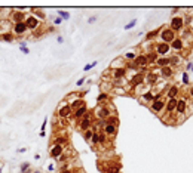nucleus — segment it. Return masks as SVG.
<instances>
[{
  "label": "nucleus",
  "instance_id": "obj_1",
  "mask_svg": "<svg viewBox=\"0 0 193 173\" xmlns=\"http://www.w3.org/2000/svg\"><path fill=\"white\" fill-rule=\"evenodd\" d=\"M111 114H114V110L108 108V105H98V108L95 110V116L98 120H105L107 117H110Z\"/></svg>",
  "mask_w": 193,
  "mask_h": 173
},
{
  "label": "nucleus",
  "instance_id": "obj_2",
  "mask_svg": "<svg viewBox=\"0 0 193 173\" xmlns=\"http://www.w3.org/2000/svg\"><path fill=\"white\" fill-rule=\"evenodd\" d=\"M24 24H25L27 30H28V31H33V33H34L36 30H39V28H40V25H42L40 19H37L34 15H27L25 21H24Z\"/></svg>",
  "mask_w": 193,
  "mask_h": 173
},
{
  "label": "nucleus",
  "instance_id": "obj_3",
  "mask_svg": "<svg viewBox=\"0 0 193 173\" xmlns=\"http://www.w3.org/2000/svg\"><path fill=\"white\" fill-rule=\"evenodd\" d=\"M160 40H162V43H168V45H171V42L174 40V39H177L175 33L171 30V28H162L160 31Z\"/></svg>",
  "mask_w": 193,
  "mask_h": 173
},
{
  "label": "nucleus",
  "instance_id": "obj_4",
  "mask_svg": "<svg viewBox=\"0 0 193 173\" xmlns=\"http://www.w3.org/2000/svg\"><path fill=\"white\" fill-rule=\"evenodd\" d=\"M12 34L15 37H24L25 34H28V30L25 27L24 22H17V24H12Z\"/></svg>",
  "mask_w": 193,
  "mask_h": 173
},
{
  "label": "nucleus",
  "instance_id": "obj_5",
  "mask_svg": "<svg viewBox=\"0 0 193 173\" xmlns=\"http://www.w3.org/2000/svg\"><path fill=\"white\" fill-rule=\"evenodd\" d=\"M25 18H27V14H25V11H12L11 12V17H9V21L11 22H14V24H17V22H24L25 21Z\"/></svg>",
  "mask_w": 193,
  "mask_h": 173
},
{
  "label": "nucleus",
  "instance_id": "obj_6",
  "mask_svg": "<svg viewBox=\"0 0 193 173\" xmlns=\"http://www.w3.org/2000/svg\"><path fill=\"white\" fill-rule=\"evenodd\" d=\"M91 126H92V114H91V113H86V114L82 117V120H79V129H80L82 132H85V130L91 129Z\"/></svg>",
  "mask_w": 193,
  "mask_h": 173
},
{
  "label": "nucleus",
  "instance_id": "obj_7",
  "mask_svg": "<svg viewBox=\"0 0 193 173\" xmlns=\"http://www.w3.org/2000/svg\"><path fill=\"white\" fill-rule=\"evenodd\" d=\"M186 22H184V18L183 17H174L171 19V30L177 33V31H181L184 28Z\"/></svg>",
  "mask_w": 193,
  "mask_h": 173
},
{
  "label": "nucleus",
  "instance_id": "obj_8",
  "mask_svg": "<svg viewBox=\"0 0 193 173\" xmlns=\"http://www.w3.org/2000/svg\"><path fill=\"white\" fill-rule=\"evenodd\" d=\"M71 107L66 101H63L61 102V105L58 107V116L61 117V119H67V117H70V114H71Z\"/></svg>",
  "mask_w": 193,
  "mask_h": 173
},
{
  "label": "nucleus",
  "instance_id": "obj_9",
  "mask_svg": "<svg viewBox=\"0 0 193 173\" xmlns=\"http://www.w3.org/2000/svg\"><path fill=\"white\" fill-rule=\"evenodd\" d=\"M129 83H131V89L144 85V73H143V71H138L135 76L131 77V82H129Z\"/></svg>",
  "mask_w": 193,
  "mask_h": 173
},
{
  "label": "nucleus",
  "instance_id": "obj_10",
  "mask_svg": "<svg viewBox=\"0 0 193 173\" xmlns=\"http://www.w3.org/2000/svg\"><path fill=\"white\" fill-rule=\"evenodd\" d=\"M134 65H135L137 68H140V71L143 68H147V67H149L146 53H140V55H137V58H135V61H134Z\"/></svg>",
  "mask_w": 193,
  "mask_h": 173
},
{
  "label": "nucleus",
  "instance_id": "obj_11",
  "mask_svg": "<svg viewBox=\"0 0 193 173\" xmlns=\"http://www.w3.org/2000/svg\"><path fill=\"white\" fill-rule=\"evenodd\" d=\"M155 52L158 53L159 56H166L168 53L171 52V46L168 45V43H158L156 45V49H155Z\"/></svg>",
  "mask_w": 193,
  "mask_h": 173
},
{
  "label": "nucleus",
  "instance_id": "obj_12",
  "mask_svg": "<svg viewBox=\"0 0 193 173\" xmlns=\"http://www.w3.org/2000/svg\"><path fill=\"white\" fill-rule=\"evenodd\" d=\"M165 105H166V102H165V101H162V99H159V101H153V102L150 104V110H152L155 114H160L162 111H165Z\"/></svg>",
  "mask_w": 193,
  "mask_h": 173
},
{
  "label": "nucleus",
  "instance_id": "obj_13",
  "mask_svg": "<svg viewBox=\"0 0 193 173\" xmlns=\"http://www.w3.org/2000/svg\"><path fill=\"white\" fill-rule=\"evenodd\" d=\"M144 83L146 85H156L158 83V74L155 71H146L144 73Z\"/></svg>",
  "mask_w": 193,
  "mask_h": 173
},
{
  "label": "nucleus",
  "instance_id": "obj_14",
  "mask_svg": "<svg viewBox=\"0 0 193 173\" xmlns=\"http://www.w3.org/2000/svg\"><path fill=\"white\" fill-rule=\"evenodd\" d=\"M186 110H187V99L186 98H180L178 102H177L175 113L180 114V116H183V114H186Z\"/></svg>",
  "mask_w": 193,
  "mask_h": 173
},
{
  "label": "nucleus",
  "instance_id": "obj_15",
  "mask_svg": "<svg viewBox=\"0 0 193 173\" xmlns=\"http://www.w3.org/2000/svg\"><path fill=\"white\" fill-rule=\"evenodd\" d=\"M171 51H177V52H181L183 49H184V42H183V39H174L172 42H171Z\"/></svg>",
  "mask_w": 193,
  "mask_h": 173
},
{
  "label": "nucleus",
  "instance_id": "obj_16",
  "mask_svg": "<svg viewBox=\"0 0 193 173\" xmlns=\"http://www.w3.org/2000/svg\"><path fill=\"white\" fill-rule=\"evenodd\" d=\"M12 31V24L9 19H0V34Z\"/></svg>",
  "mask_w": 193,
  "mask_h": 173
},
{
  "label": "nucleus",
  "instance_id": "obj_17",
  "mask_svg": "<svg viewBox=\"0 0 193 173\" xmlns=\"http://www.w3.org/2000/svg\"><path fill=\"white\" fill-rule=\"evenodd\" d=\"M64 153V147H61V145H52V148H51V153H49V156L52 157V158H58V157L61 156Z\"/></svg>",
  "mask_w": 193,
  "mask_h": 173
},
{
  "label": "nucleus",
  "instance_id": "obj_18",
  "mask_svg": "<svg viewBox=\"0 0 193 173\" xmlns=\"http://www.w3.org/2000/svg\"><path fill=\"white\" fill-rule=\"evenodd\" d=\"M126 71L128 68H114L111 71V76H113V80H119V79H123L126 76Z\"/></svg>",
  "mask_w": 193,
  "mask_h": 173
},
{
  "label": "nucleus",
  "instance_id": "obj_19",
  "mask_svg": "<svg viewBox=\"0 0 193 173\" xmlns=\"http://www.w3.org/2000/svg\"><path fill=\"white\" fill-rule=\"evenodd\" d=\"M86 113H88V107L83 105V107H80V108H77V110L74 111L73 117H74V120H82V117H83Z\"/></svg>",
  "mask_w": 193,
  "mask_h": 173
},
{
  "label": "nucleus",
  "instance_id": "obj_20",
  "mask_svg": "<svg viewBox=\"0 0 193 173\" xmlns=\"http://www.w3.org/2000/svg\"><path fill=\"white\" fill-rule=\"evenodd\" d=\"M103 132H104L107 136H114L116 132H117V126H114V124H105L104 127H103Z\"/></svg>",
  "mask_w": 193,
  "mask_h": 173
},
{
  "label": "nucleus",
  "instance_id": "obj_21",
  "mask_svg": "<svg viewBox=\"0 0 193 173\" xmlns=\"http://www.w3.org/2000/svg\"><path fill=\"white\" fill-rule=\"evenodd\" d=\"M172 74H174V70L171 65H168V67H163V68H160V76L165 79V80H168V79H171L172 77Z\"/></svg>",
  "mask_w": 193,
  "mask_h": 173
},
{
  "label": "nucleus",
  "instance_id": "obj_22",
  "mask_svg": "<svg viewBox=\"0 0 193 173\" xmlns=\"http://www.w3.org/2000/svg\"><path fill=\"white\" fill-rule=\"evenodd\" d=\"M177 102H178V99L174 98V99H169L166 105H165V110H166V114H171V113H174L177 108Z\"/></svg>",
  "mask_w": 193,
  "mask_h": 173
},
{
  "label": "nucleus",
  "instance_id": "obj_23",
  "mask_svg": "<svg viewBox=\"0 0 193 173\" xmlns=\"http://www.w3.org/2000/svg\"><path fill=\"white\" fill-rule=\"evenodd\" d=\"M146 56H147V64L149 65H155L156 64V61H158L159 55L155 51H150L149 53H146Z\"/></svg>",
  "mask_w": 193,
  "mask_h": 173
},
{
  "label": "nucleus",
  "instance_id": "obj_24",
  "mask_svg": "<svg viewBox=\"0 0 193 173\" xmlns=\"http://www.w3.org/2000/svg\"><path fill=\"white\" fill-rule=\"evenodd\" d=\"M156 67H159V68H163V67H168V65H171V59L169 58H165V56H159L158 61H156V64H155Z\"/></svg>",
  "mask_w": 193,
  "mask_h": 173
},
{
  "label": "nucleus",
  "instance_id": "obj_25",
  "mask_svg": "<svg viewBox=\"0 0 193 173\" xmlns=\"http://www.w3.org/2000/svg\"><path fill=\"white\" fill-rule=\"evenodd\" d=\"M15 39H17V37L12 34V31L0 34V40H3V42H6V43H12V42H15Z\"/></svg>",
  "mask_w": 193,
  "mask_h": 173
},
{
  "label": "nucleus",
  "instance_id": "obj_26",
  "mask_svg": "<svg viewBox=\"0 0 193 173\" xmlns=\"http://www.w3.org/2000/svg\"><path fill=\"white\" fill-rule=\"evenodd\" d=\"M141 101H146V102H153L155 101V93L152 92V90H147V92H144L143 93V96H141Z\"/></svg>",
  "mask_w": 193,
  "mask_h": 173
},
{
  "label": "nucleus",
  "instance_id": "obj_27",
  "mask_svg": "<svg viewBox=\"0 0 193 173\" xmlns=\"http://www.w3.org/2000/svg\"><path fill=\"white\" fill-rule=\"evenodd\" d=\"M67 142H69V139L66 138V136H53V139H52V145H61V147H64Z\"/></svg>",
  "mask_w": 193,
  "mask_h": 173
},
{
  "label": "nucleus",
  "instance_id": "obj_28",
  "mask_svg": "<svg viewBox=\"0 0 193 173\" xmlns=\"http://www.w3.org/2000/svg\"><path fill=\"white\" fill-rule=\"evenodd\" d=\"M166 95H168V98H169V99L177 98V95H178V86H171L169 89H168Z\"/></svg>",
  "mask_w": 193,
  "mask_h": 173
},
{
  "label": "nucleus",
  "instance_id": "obj_29",
  "mask_svg": "<svg viewBox=\"0 0 193 173\" xmlns=\"http://www.w3.org/2000/svg\"><path fill=\"white\" fill-rule=\"evenodd\" d=\"M100 87H101V93H108V92L113 89V86H111L110 82H103V83L100 85Z\"/></svg>",
  "mask_w": 193,
  "mask_h": 173
},
{
  "label": "nucleus",
  "instance_id": "obj_30",
  "mask_svg": "<svg viewBox=\"0 0 193 173\" xmlns=\"http://www.w3.org/2000/svg\"><path fill=\"white\" fill-rule=\"evenodd\" d=\"M83 105H85V101H83V99H79V98H77L76 101H73V102H71L70 107H71V110H74V111H76L77 108H80V107H83Z\"/></svg>",
  "mask_w": 193,
  "mask_h": 173
},
{
  "label": "nucleus",
  "instance_id": "obj_31",
  "mask_svg": "<svg viewBox=\"0 0 193 173\" xmlns=\"http://www.w3.org/2000/svg\"><path fill=\"white\" fill-rule=\"evenodd\" d=\"M103 102H108V93H100L98 98H97V104L98 105H103Z\"/></svg>",
  "mask_w": 193,
  "mask_h": 173
},
{
  "label": "nucleus",
  "instance_id": "obj_32",
  "mask_svg": "<svg viewBox=\"0 0 193 173\" xmlns=\"http://www.w3.org/2000/svg\"><path fill=\"white\" fill-rule=\"evenodd\" d=\"M117 123H119V119H117L116 114H111L110 117L105 119V124H114V126H117Z\"/></svg>",
  "mask_w": 193,
  "mask_h": 173
},
{
  "label": "nucleus",
  "instance_id": "obj_33",
  "mask_svg": "<svg viewBox=\"0 0 193 173\" xmlns=\"http://www.w3.org/2000/svg\"><path fill=\"white\" fill-rule=\"evenodd\" d=\"M104 172L105 173H119V172H121V164H117V163H116L114 166H108Z\"/></svg>",
  "mask_w": 193,
  "mask_h": 173
},
{
  "label": "nucleus",
  "instance_id": "obj_34",
  "mask_svg": "<svg viewBox=\"0 0 193 173\" xmlns=\"http://www.w3.org/2000/svg\"><path fill=\"white\" fill-rule=\"evenodd\" d=\"M31 12H33L31 15H34V17L37 18V19H45V18H46L45 12H42L40 9H31Z\"/></svg>",
  "mask_w": 193,
  "mask_h": 173
},
{
  "label": "nucleus",
  "instance_id": "obj_35",
  "mask_svg": "<svg viewBox=\"0 0 193 173\" xmlns=\"http://www.w3.org/2000/svg\"><path fill=\"white\" fill-rule=\"evenodd\" d=\"M135 58H137V53L135 52H128V53H125V56H123V59H125V61H129V62H131V61L134 62Z\"/></svg>",
  "mask_w": 193,
  "mask_h": 173
},
{
  "label": "nucleus",
  "instance_id": "obj_36",
  "mask_svg": "<svg viewBox=\"0 0 193 173\" xmlns=\"http://www.w3.org/2000/svg\"><path fill=\"white\" fill-rule=\"evenodd\" d=\"M111 92H114L116 95H126L128 93V89H125V87H113Z\"/></svg>",
  "mask_w": 193,
  "mask_h": 173
},
{
  "label": "nucleus",
  "instance_id": "obj_37",
  "mask_svg": "<svg viewBox=\"0 0 193 173\" xmlns=\"http://www.w3.org/2000/svg\"><path fill=\"white\" fill-rule=\"evenodd\" d=\"M91 144L92 145H98L100 144V135H98V132H94V135L91 138Z\"/></svg>",
  "mask_w": 193,
  "mask_h": 173
},
{
  "label": "nucleus",
  "instance_id": "obj_38",
  "mask_svg": "<svg viewBox=\"0 0 193 173\" xmlns=\"http://www.w3.org/2000/svg\"><path fill=\"white\" fill-rule=\"evenodd\" d=\"M159 31H160V30H153V31L147 33V36H146V39H147V40H153V39H156V36L159 34Z\"/></svg>",
  "mask_w": 193,
  "mask_h": 173
},
{
  "label": "nucleus",
  "instance_id": "obj_39",
  "mask_svg": "<svg viewBox=\"0 0 193 173\" xmlns=\"http://www.w3.org/2000/svg\"><path fill=\"white\" fill-rule=\"evenodd\" d=\"M56 14H58V18H61V19H69L70 18V14L66 12V11H58Z\"/></svg>",
  "mask_w": 193,
  "mask_h": 173
},
{
  "label": "nucleus",
  "instance_id": "obj_40",
  "mask_svg": "<svg viewBox=\"0 0 193 173\" xmlns=\"http://www.w3.org/2000/svg\"><path fill=\"white\" fill-rule=\"evenodd\" d=\"M169 59H171V64H172V65H178V64L181 62V58H180V56H169ZM172 65H171V67H172Z\"/></svg>",
  "mask_w": 193,
  "mask_h": 173
},
{
  "label": "nucleus",
  "instance_id": "obj_41",
  "mask_svg": "<svg viewBox=\"0 0 193 173\" xmlns=\"http://www.w3.org/2000/svg\"><path fill=\"white\" fill-rule=\"evenodd\" d=\"M98 135H100V144H101V145H105V144H107V135H105L104 132H100Z\"/></svg>",
  "mask_w": 193,
  "mask_h": 173
},
{
  "label": "nucleus",
  "instance_id": "obj_42",
  "mask_svg": "<svg viewBox=\"0 0 193 173\" xmlns=\"http://www.w3.org/2000/svg\"><path fill=\"white\" fill-rule=\"evenodd\" d=\"M92 135H94V130H92V129H88V130H85V133H83V136H85V139H86V141H91Z\"/></svg>",
  "mask_w": 193,
  "mask_h": 173
},
{
  "label": "nucleus",
  "instance_id": "obj_43",
  "mask_svg": "<svg viewBox=\"0 0 193 173\" xmlns=\"http://www.w3.org/2000/svg\"><path fill=\"white\" fill-rule=\"evenodd\" d=\"M28 169H30V163H27V161H25V163H22V164H21V173H27V172H28Z\"/></svg>",
  "mask_w": 193,
  "mask_h": 173
},
{
  "label": "nucleus",
  "instance_id": "obj_44",
  "mask_svg": "<svg viewBox=\"0 0 193 173\" xmlns=\"http://www.w3.org/2000/svg\"><path fill=\"white\" fill-rule=\"evenodd\" d=\"M19 51H21L22 53H25V55H28V53H30V49L25 46V43H21V45H19Z\"/></svg>",
  "mask_w": 193,
  "mask_h": 173
},
{
  "label": "nucleus",
  "instance_id": "obj_45",
  "mask_svg": "<svg viewBox=\"0 0 193 173\" xmlns=\"http://www.w3.org/2000/svg\"><path fill=\"white\" fill-rule=\"evenodd\" d=\"M135 25H137V19H132L129 24H126V25H125V30H131V28H134Z\"/></svg>",
  "mask_w": 193,
  "mask_h": 173
},
{
  "label": "nucleus",
  "instance_id": "obj_46",
  "mask_svg": "<svg viewBox=\"0 0 193 173\" xmlns=\"http://www.w3.org/2000/svg\"><path fill=\"white\" fill-rule=\"evenodd\" d=\"M97 65V61H94V62H91V64H88V65H85V68H83V71H89L91 68H94Z\"/></svg>",
  "mask_w": 193,
  "mask_h": 173
},
{
  "label": "nucleus",
  "instance_id": "obj_47",
  "mask_svg": "<svg viewBox=\"0 0 193 173\" xmlns=\"http://www.w3.org/2000/svg\"><path fill=\"white\" fill-rule=\"evenodd\" d=\"M183 83L184 85H189V76H187V73H183Z\"/></svg>",
  "mask_w": 193,
  "mask_h": 173
},
{
  "label": "nucleus",
  "instance_id": "obj_48",
  "mask_svg": "<svg viewBox=\"0 0 193 173\" xmlns=\"http://www.w3.org/2000/svg\"><path fill=\"white\" fill-rule=\"evenodd\" d=\"M85 82H86V79H85V77H82V79H79V80L76 82V86H82Z\"/></svg>",
  "mask_w": 193,
  "mask_h": 173
},
{
  "label": "nucleus",
  "instance_id": "obj_49",
  "mask_svg": "<svg viewBox=\"0 0 193 173\" xmlns=\"http://www.w3.org/2000/svg\"><path fill=\"white\" fill-rule=\"evenodd\" d=\"M61 22H63L61 18H55V19H53V25H61Z\"/></svg>",
  "mask_w": 193,
  "mask_h": 173
},
{
  "label": "nucleus",
  "instance_id": "obj_50",
  "mask_svg": "<svg viewBox=\"0 0 193 173\" xmlns=\"http://www.w3.org/2000/svg\"><path fill=\"white\" fill-rule=\"evenodd\" d=\"M25 151H27V148H18L17 150L18 154H22V153H25Z\"/></svg>",
  "mask_w": 193,
  "mask_h": 173
},
{
  "label": "nucleus",
  "instance_id": "obj_51",
  "mask_svg": "<svg viewBox=\"0 0 193 173\" xmlns=\"http://www.w3.org/2000/svg\"><path fill=\"white\" fill-rule=\"evenodd\" d=\"M94 21H97V17H91V18L88 19L89 24H94Z\"/></svg>",
  "mask_w": 193,
  "mask_h": 173
},
{
  "label": "nucleus",
  "instance_id": "obj_52",
  "mask_svg": "<svg viewBox=\"0 0 193 173\" xmlns=\"http://www.w3.org/2000/svg\"><path fill=\"white\" fill-rule=\"evenodd\" d=\"M46 123H48V120L45 119V120H43V124H42V132H45V127H46Z\"/></svg>",
  "mask_w": 193,
  "mask_h": 173
},
{
  "label": "nucleus",
  "instance_id": "obj_53",
  "mask_svg": "<svg viewBox=\"0 0 193 173\" xmlns=\"http://www.w3.org/2000/svg\"><path fill=\"white\" fill-rule=\"evenodd\" d=\"M56 40H58V43H63V42H64V39H63L61 36H58V37H56Z\"/></svg>",
  "mask_w": 193,
  "mask_h": 173
},
{
  "label": "nucleus",
  "instance_id": "obj_54",
  "mask_svg": "<svg viewBox=\"0 0 193 173\" xmlns=\"http://www.w3.org/2000/svg\"><path fill=\"white\" fill-rule=\"evenodd\" d=\"M60 173H74V172H73V170H70V169H69V170H66V172H60Z\"/></svg>",
  "mask_w": 193,
  "mask_h": 173
},
{
  "label": "nucleus",
  "instance_id": "obj_55",
  "mask_svg": "<svg viewBox=\"0 0 193 173\" xmlns=\"http://www.w3.org/2000/svg\"><path fill=\"white\" fill-rule=\"evenodd\" d=\"M190 96H192V98H193V86L190 87Z\"/></svg>",
  "mask_w": 193,
  "mask_h": 173
},
{
  "label": "nucleus",
  "instance_id": "obj_56",
  "mask_svg": "<svg viewBox=\"0 0 193 173\" xmlns=\"http://www.w3.org/2000/svg\"><path fill=\"white\" fill-rule=\"evenodd\" d=\"M34 173H42V172H34Z\"/></svg>",
  "mask_w": 193,
  "mask_h": 173
}]
</instances>
